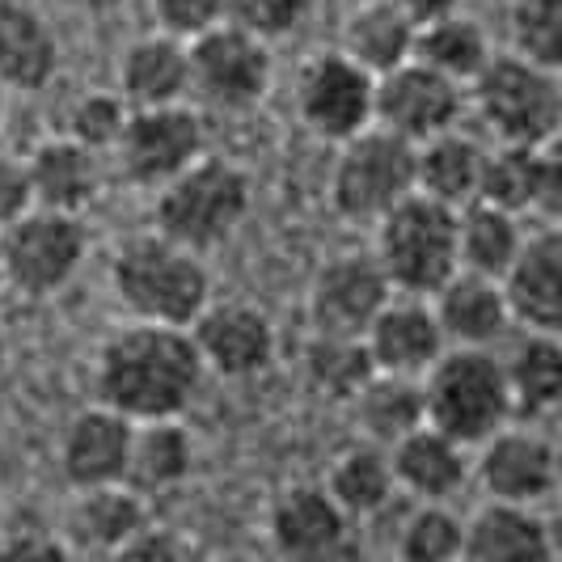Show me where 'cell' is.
Segmentation results:
<instances>
[{
    "label": "cell",
    "mask_w": 562,
    "mask_h": 562,
    "mask_svg": "<svg viewBox=\"0 0 562 562\" xmlns=\"http://www.w3.org/2000/svg\"><path fill=\"white\" fill-rule=\"evenodd\" d=\"M203 364L187 330L127 322L93 360V394L127 423L182 419L203 390Z\"/></svg>",
    "instance_id": "1"
},
{
    "label": "cell",
    "mask_w": 562,
    "mask_h": 562,
    "mask_svg": "<svg viewBox=\"0 0 562 562\" xmlns=\"http://www.w3.org/2000/svg\"><path fill=\"white\" fill-rule=\"evenodd\" d=\"M111 292L132 322L191 330L212 301V276L199 254L173 246L161 233H144L114 250Z\"/></svg>",
    "instance_id": "2"
},
{
    "label": "cell",
    "mask_w": 562,
    "mask_h": 562,
    "mask_svg": "<svg viewBox=\"0 0 562 562\" xmlns=\"http://www.w3.org/2000/svg\"><path fill=\"white\" fill-rule=\"evenodd\" d=\"M254 212L250 173L225 157H199L161 191H153V233L191 254L216 250L237 237Z\"/></svg>",
    "instance_id": "3"
},
{
    "label": "cell",
    "mask_w": 562,
    "mask_h": 562,
    "mask_svg": "<svg viewBox=\"0 0 562 562\" xmlns=\"http://www.w3.org/2000/svg\"><path fill=\"white\" fill-rule=\"evenodd\" d=\"M423 423L449 436L461 449H479L499 427L512 423L504 368L495 351H457L449 347L419 376Z\"/></svg>",
    "instance_id": "4"
},
{
    "label": "cell",
    "mask_w": 562,
    "mask_h": 562,
    "mask_svg": "<svg viewBox=\"0 0 562 562\" xmlns=\"http://www.w3.org/2000/svg\"><path fill=\"white\" fill-rule=\"evenodd\" d=\"M482 127L495 144L550 148L562 127V85L554 68H541L520 56H491L474 81L465 85Z\"/></svg>",
    "instance_id": "5"
},
{
    "label": "cell",
    "mask_w": 562,
    "mask_h": 562,
    "mask_svg": "<svg viewBox=\"0 0 562 562\" xmlns=\"http://www.w3.org/2000/svg\"><path fill=\"white\" fill-rule=\"evenodd\" d=\"M372 258L385 271L394 296L431 301L457 267V212L423 195L402 199L390 216L376 221Z\"/></svg>",
    "instance_id": "6"
},
{
    "label": "cell",
    "mask_w": 562,
    "mask_h": 562,
    "mask_svg": "<svg viewBox=\"0 0 562 562\" xmlns=\"http://www.w3.org/2000/svg\"><path fill=\"white\" fill-rule=\"evenodd\" d=\"M330 207L347 225H376L402 199L415 195V144L368 127L338 144L330 166Z\"/></svg>",
    "instance_id": "7"
},
{
    "label": "cell",
    "mask_w": 562,
    "mask_h": 562,
    "mask_svg": "<svg viewBox=\"0 0 562 562\" xmlns=\"http://www.w3.org/2000/svg\"><path fill=\"white\" fill-rule=\"evenodd\" d=\"M89 233L81 216H59L43 207H26L13 225L0 228V262L4 283L22 296H56L81 276Z\"/></svg>",
    "instance_id": "8"
},
{
    "label": "cell",
    "mask_w": 562,
    "mask_h": 562,
    "mask_svg": "<svg viewBox=\"0 0 562 562\" xmlns=\"http://www.w3.org/2000/svg\"><path fill=\"white\" fill-rule=\"evenodd\" d=\"M187 68H191V98L221 114L254 111L276 81L271 43L254 38L233 22L187 43Z\"/></svg>",
    "instance_id": "9"
},
{
    "label": "cell",
    "mask_w": 562,
    "mask_h": 562,
    "mask_svg": "<svg viewBox=\"0 0 562 562\" xmlns=\"http://www.w3.org/2000/svg\"><path fill=\"white\" fill-rule=\"evenodd\" d=\"M203 123L199 114L182 106H153V111H127V123L114 140L111 157L119 173L140 187L161 191L169 178H178L187 166L203 157Z\"/></svg>",
    "instance_id": "10"
},
{
    "label": "cell",
    "mask_w": 562,
    "mask_h": 562,
    "mask_svg": "<svg viewBox=\"0 0 562 562\" xmlns=\"http://www.w3.org/2000/svg\"><path fill=\"white\" fill-rule=\"evenodd\" d=\"M461 114H465V85L440 77L419 59L397 64L394 72L376 77V89H372V127L406 144H423L440 132H452Z\"/></svg>",
    "instance_id": "11"
},
{
    "label": "cell",
    "mask_w": 562,
    "mask_h": 562,
    "mask_svg": "<svg viewBox=\"0 0 562 562\" xmlns=\"http://www.w3.org/2000/svg\"><path fill=\"white\" fill-rule=\"evenodd\" d=\"M372 89H376V77H368L338 47L317 52L305 59L296 77V114L310 136L326 144H347L372 127Z\"/></svg>",
    "instance_id": "12"
},
{
    "label": "cell",
    "mask_w": 562,
    "mask_h": 562,
    "mask_svg": "<svg viewBox=\"0 0 562 562\" xmlns=\"http://www.w3.org/2000/svg\"><path fill=\"white\" fill-rule=\"evenodd\" d=\"M187 335L195 342L203 372L221 381H254L276 364L280 351L271 317L246 301H207Z\"/></svg>",
    "instance_id": "13"
},
{
    "label": "cell",
    "mask_w": 562,
    "mask_h": 562,
    "mask_svg": "<svg viewBox=\"0 0 562 562\" xmlns=\"http://www.w3.org/2000/svg\"><path fill=\"white\" fill-rule=\"evenodd\" d=\"M394 288L372 250H342L326 258L310 283V322L317 335H360L385 310Z\"/></svg>",
    "instance_id": "14"
},
{
    "label": "cell",
    "mask_w": 562,
    "mask_h": 562,
    "mask_svg": "<svg viewBox=\"0 0 562 562\" xmlns=\"http://www.w3.org/2000/svg\"><path fill=\"white\" fill-rule=\"evenodd\" d=\"M474 470H479V482L482 491L491 495V504L533 507L559 482V452L541 431L507 423L491 440L479 445Z\"/></svg>",
    "instance_id": "15"
},
{
    "label": "cell",
    "mask_w": 562,
    "mask_h": 562,
    "mask_svg": "<svg viewBox=\"0 0 562 562\" xmlns=\"http://www.w3.org/2000/svg\"><path fill=\"white\" fill-rule=\"evenodd\" d=\"M512 326L533 335H559L562 326V233L554 225L525 233L512 267L499 276Z\"/></svg>",
    "instance_id": "16"
},
{
    "label": "cell",
    "mask_w": 562,
    "mask_h": 562,
    "mask_svg": "<svg viewBox=\"0 0 562 562\" xmlns=\"http://www.w3.org/2000/svg\"><path fill=\"white\" fill-rule=\"evenodd\" d=\"M479 199L491 207H504L520 221L533 212H546L554 221L562 203V166L554 144L550 148H525V144L486 148Z\"/></svg>",
    "instance_id": "17"
},
{
    "label": "cell",
    "mask_w": 562,
    "mask_h": 562,
    "mask_svg": "<svg viewBox=\"0 0 562 562\" xmlns=\"http://www.w3.org/2000/svg\"><path fill=\"white\" fill-rule=\"evenodd\" d=\"M132 427L123 415L106 411L102 402L77 411L59 431V470L72 491H98L119 486L127 479V452H132Z\"/></svg>",
    "instance_id": "18"
},
{
    "label": "cell",
    "mask_w": 562,
    "mask_h": 562,
    "mask_svg": "<svg viewBox=\"0 0 562 562\" xmlns=\"http://www.w3.org/2000/svg\"><path fill=\"white\" fill-rule=\"evenodd\" d=\"M364 347L376 372L411 376V381H419L449 351L431 301H419V296H390L385 310L368 322Z\"/></svg>",
    "instance_id": "19"
},
{
    "label": "cell",
    "mask_w": 562,
    "mask_h": 562,
    "mask_svg": "<svg viewBox=\"0 0 562 562\" xmlns=\"http://www.w3.org/2000/svg\"><path fill=\"white\" fill-rule=\"evenodd\" d=\"M22 173H26L30 207L59 212V216H81L102 191L98 153H89L68 136H47L34 144L22 161Z\"/></svg>",
    "instance_id": "20"
},
{
    "label": "cell",
    "mask_w": 562,
    "mask_h": 562,
    "mask_svg": "<svg viewBox=\"0 0 562 562\" xmlns=\"http://www.w3.org/2000/svg\"><path fill=\"white\" fill-rule=\"evenodd\" d=\"M431 313L440 322V335L457 351H495L512 330V313L499 292V280L457 271L436 296Z\"/></svg>",
    "instance_id": "21"
},
{
    "label": "cell",
    "mask_w": 562,
    "mask_h": 562,
    "mask_svg": "<svg viewBox=\"0 0 562 562\" xmlns=\"http://www.w3.org/2000/svg\"><path fill=\"white\" fill-rule=\"evenodd\" d=\"M351 520L322 486H292L271 507V541L288 562H335Z\"/></svg>",
    "instance_id": "22"
},
{
    "label": "cell",
    "mask_w": 562,
    "mask_h": 562,
    "mask_svg": "<svg viewBox=\"0 0 562 562\" xmlns=\"http://www.w3.org/2000/svg\"><path fill=\"white\" fill-rule=\"evenodd\" d=\"M59 38L30 0H0V89L38 93L56 81Z\"/></svg>",
    "instance_id": "23"
},
{
    "label": "cell",
    "mask_w": 562,
    "mask_h": 562,
    "mask_svg": "<svg viewBox=\"0 0 562 562\" xmlns=\"http://www.w3.org/2000/svg\"><path fill=\"white\" fill-rule=\"evenodd\" d=\"M457 562H554V537L533 507L486 504L465 520Z\"/></svg>",
    "instance_id": "24"
},
{
    "label": "cell",
    "mask_w": 562,
    "mask_h": 562,
    "mask_svg": "<svg viewBox=\"0 0 562 562\" xmlns=\"http://www.w3.org/2000/svg\"><path fill=\"white\" fill-rule=\"evenodd\" d=\"M119 98L127 102V111L182 106L191 98L187 47L157 30L127 43V52L119 56Z\"/></svg>",
    "instance_id": "25"
},
{
    "label": "cell",
    "mask_w": 562,
    "mask_h": 562,
    "mask_svg": "<svg viewBox=\"0 0 562 562\" xmlns=\"http://www.w3.org/2000/svg\"><path fill=\"white\" fill-rule=\"evenodd\" d=\"M390 452V474L394 486L406 495H415L419 504H445L452 499L465 479H470V457L461 445H452L449 436H440L436 427H415L411 436H402Z\"/></svg>",
    "instance_id": "26"
},
{
    "label": "cell",
    "mask_w": 562,
    "mask_h": 562,
    "mask_svg": "<svg viewBox=\"0 0 562 562\" xmlns=\"http://www.w3.org/2000/svg\"><path fill=\"white\" fill-rule=\"evenodd\" d=\"M482 166H486V148L474 136H465L461 127L440 132L415 144V195L457 212L479 199Z\"/></svg>",
    "instance_id": "27"
},
{
    "label": "cell",
    "mask_w": 562,
    "mask_h": 562,
    "mask_svg": "<svg viewBox=\"0 0 562 562\" xmlns=\"http://www.w3.org/2000/svg\"><path fill=\"white\" fill-rule=\"evenodd\" d=\"M338 52L351 64H360L368 77H385L397 64L415 59V22L394 0H368L347 13Z\"/></svg>",
    "instance_id": "28"
},
{
    "label": "cell",
    "mask_w": 562,
    "mask_h": 562,
    "mask_svg": "<svg viewBox=\"0 0 562 562\" xmlns=\"http://www.w3.org/2000/svg\"><path fill=\"white\" fill-rule=\"evenodd\" d=\"M504 368V385L507 402H512V415H525V419H541L559 406L562 397V342L559 335H525L507 347V356H499Z\"/></svg>",
    "instance_id": "29"
},
{
    "label": "cell",
    "mask_w": 562,
    "mask_h": 562,
    "mask_svg": "<svg viewBox=\"0 0 562 562\" xmlns=\"http://www.w3.org/2000/svg\"><path fill=\"white\" fill-rule=\"evenodd\" d=\"M195 470V440L178 419L136 423L132 427V452H127V479L136 495H166L191 479Z\"/></svg>",
    "instance_id": "30"
},
{
    "label": "cell",
    "mask_w": 562,
    "mask_h": 562,
    "mask_svg": "<svg viewBox=\"0 0 562 562\" xmlns=\"http://www.w3.org/2000/svg\"><path fill=\"white\" fill-rule=\"evenodd\" d=\"M520 246H525L520 216H512L504 207H491L482 199L457 207V267L461 271L499 280Z\"/></svg>",
    "instance_id": "31"
},
{
    "label": "cell",
    "mask_w": 562,
    "mask_h": 562,
    "mask_svg": "<svg viewBox=\"0 0 562 562\" xmlns=\"http://www.w3.org/2000/svg\"><path fill=\"white\" fill-rule=\"evenodd\" d=\"M347 406L356 415L364 445H376V449H394L402 436L423 427V390L411 376L372 372L368 385Z\"/></svg>",
    "instance_id": "32"
},
{
    "label": "cell",
    "mask_w": 562,
    "mask_h": 562,
    "mask_svg": "<svg viewBox=\"0 0 562 562\" xmlns=\"http://www.w3.org/2000/svg\"><path fill=\"white\" fill-rule=\"evenodd\" d=\"M301 372H305V385L322 402H351L368 385V376L376 372L368 360V347L360 335H317L305 342L301 351Z\"/></svg>",
    "instance_id": "33"
},
{
    "label": "cell",
    "mask_w": 562,
    "mask_h": 562,
    "mask_svg": "<svg viewBox=\"0 0 562 562\" xmlns=\"http://www.w3.org/2000/svg\"><path fill=\"white\" fill-rule=\"evenodd\" d=\"M491 56L495 52H491V38H486L482 22L465 18V13H449L440 22H427L415 30V59L457 85L474 81Z\"/></svg>",
    "instance_id": "34"
},
{
    "label": "cell",
    "mask_w": 562,
    "mask_h": 562,
    "mask_svg": "<svg viewBox=\"0 0 562 562\" xmlns=\"http://www.w3.org/2000/svg\"><path fill=\"white\" fill-rule=\"evenodd\" d=\"M330 499L338 504V512L347 520L356 516H372L390 504L394 495V474H390V452L376 449V445H351L335 457L330 474H326V486H322Z\"/></svg>",
    "instance_id": "35"
},
{
    "label": "cell",
    "mask_w": 562,
    "mask_h": 562,
    "mask_svg": "<svg viewBox=\"0 0 562 562\" xmlns=\"http://www.w3.org/2000/svg\"><path fill=\"white\" fill-rule=\"evenodd\" d=\"M144 520V499L132 486H98V491H77V504L68 512V529L89 550L114 554L127 537L136 533Z\"/></svg>",
    "instance_id": "36"
},
{
    "label": "cell",
    "mask_w": 562,
    "mask_h": 562,
    "mask_svg": "<svg viewBox=\"0 0 562 562\" xmlns=\"http://www.w3.org/2000/svg\"><path fill=\"white\" fill-rule=\"evenodd\" d=\"M512 56L554 68L562 64V0H516L507 13Z\"/></svg>",
    "instance_id": "37"
},
{
    "label": "cell",
    "mask_w": 562,
    "mask_h": 562,
    "mask_svg": "<svg viewBox=\"0 0 562 562\" xmlns=\"http://www.w3.org/2000/svg\"><path fill=\"white\" fill-rule=\"evenodd\" d=\"M461 529L465 525L445 504H419L397 533V554L402 562H457Z\"/></svg>",
    "instance_id": "38"
},
{
    "label": "cell",
    "mask_w": 562,
    "mask_h": 562,
    "mask_svg": "<svg viewBox=\"0 0 562 562\" xmlns=\"http://www.w3.org/2000/svg\"><path fill=\"white\" fill-rule=\"evenodd\" d=\"M123 123H127V102H123L119 93L93 89V93H81V98L72 102L68 123H64L59 136H68V140H77L81 148H89V153L102 157V153H111L114 148L119 132H123Z\"/></svg>",
    "instance_id": "39"
},
{
    "label": "cell",
    "mask_w": 562,
    "mask_h": 562,
    "mask_svg": "<svg viewBox=\"0 0 562 562\" xmlns=\"http://www.w3.org/2000/svg\"><path fill=\"white\" fill-rule=\"evenodd\" d=\"M317 4L322 0H228V22L262 43H276L283 34L305 26L317 13Z\"/></svg>",
    "instance_id": "40"
},
{
    "label": "cell",
    "mask_w": 562,
    "mask_h": 562,
    "mask_svg": "<svg viewBox=\"0 0 562 562\" xmlns=\"http://www.w3.org/2000/svg\"><path fill=\"white\" fill-rule=\"evenodd\" d=\"M148 9H153L157 34L182 47L228 22V0H148Z\"/></svg>",
    "instance_id": "41"
},
{
    "label": "cell",
    "mask_w": 562,
    "mask_h": 562,
    "mask_svg": "<svg viewBox=\"0 0 562 562\" xmlns=\"http://www.w3.org/2000/svg\"><path fill=\"white\" fill-rule=\"evenodd\" d=\"M111 559L114 562H182V541L169 533V529L140 525L136 533L114 550Z\"/></svg>",
    "instance_id": "42"
},
{
    "label": "cell",
    "mask_w": 562,
    "mask_h": 562,
    "mask_svg": "<svg viewBox=\"0 0 562 562\" xmlns=\"http://www.w3.org/2000/svg\"><path fill=\"white\" fill-rule=\"evenodd\" d=\"M0 562H72V554L59 537L26 529V533H9L0 541Z\"/></svg>",
    "instance_id": "43"
},
{
    "label": "cell",
    "mask_w": 562,
    "mask_h": 562,
    "mask_svg": "<svg viewBox=\"0 0 562 562\" xmlns=\"http://www.w3.org/2000/svg\"><path fill=\"white\" fill-rule=\"evenodd\" d=\"M30 207L26 195V173H22V161L0 153V228L13 225L22 212Z\"/></svg>",
    "instance_id": "44"
},
{
    "label": "cell",
    "mask_w": 562,
    "mask_h": 562,
    "mask_svg": "<svg viewBox=\"0 0 562 562\" xmlns=\"http://www.w3.org/2000/svg\"><path fill=\"white\" fill-rule=\"evenodd\" d=\"M394 4L415 22V30L427 26V22H440L449 13H461V0H394Z\"/></svg>",
    "instance_id": "45"
},
{
    "label": "cell",
    "mask_w": 562,
    "mask_h": 562,
    "mask_svg": "<svg viewBox=\"0 0 562 562\" xmlns=\"http://www.w3.org/2000/svg\"><path fill=\"white\" fill-rule=\"evenodd\" d=\"M4 364H9V338H4V326H0V376H4Z\"/></svg>",
    "instance_id": "46"
},
{
    "label": "cell",
    "mask_w": 562,
    "mask_h": 562,
    "mask_svg": "<svg viewBox=\"0 0 562 562\" xmlns=\"http://www.w3.org/2000/svg\"><path fill=\"white\" fill-rule=\"evenodd\" d=\"M4 114H9V93L0 89V127H4Z\"/></svg>",
    "instance_id": "47"
},
{
    "label": "cell",
    "mask_w": 562,
    "mask_h": 562,
    "mask_svg": "<svg viewBox=\"0 0 562 562\" xmlns=\"http://www.w3.org/2000/svg\"><path fill=\"white\" fill-rule=\"evenodd\" d=\"M0 283H4V262H0Z\"/></svg>",
    "instance_id": "48"
}]
</instances>
